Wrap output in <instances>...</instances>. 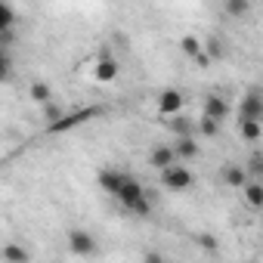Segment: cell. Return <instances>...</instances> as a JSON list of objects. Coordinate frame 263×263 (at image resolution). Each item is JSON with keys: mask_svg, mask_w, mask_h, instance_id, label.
<instances>
[{"mask_svg": "<svg viewBox=\"0 0 263 263\" xmlns=\"http://www.w3.org/2000/svg\"><path fill=\"white\" fill-rule=\"evenodd\" d=\"M28 99L44 108V105L53 102V87H50L47 81H31V84H28Z\"/></svg>", "mask_w": 263, "mask_h": 263, "instance_id": "12", "label": "cell"}, {"mask_svg": "<svg viewBox=\"0 0 263 263\" xmlns=\"http://www.w3.org/2000/svg\"><path fill=\"white\" fill-rule=\"evenodd\" d=\"M174 164H180V158H177V152H174V143H158V146L149 152V167H155L158 174L167 171V167H174Z\"/></svg>", "mask_w": 263, "mask_h": 263, "instance_id": "4", "label": "cell"}, {"mask_svg": "<svg viewBox=\"0 0 263 263\" xmlns=\"http://www.w3.org/2000/svg\"><path fill=\"white\" fill-rule=\"evenodd\" d=\"M180 47H183V53H186L189 59H198V62H208V56H204V44H201L198 37H192V34H186V37L180 41Z\"/></svg>", "mask_w": 263, "mask_h": 263, "instance_id": "16", "label": "cell"}, {"mask_svg": "<svg viewBox=\"0 0 263 263\" xmlns=\"http://www.w3.org/2000/svg\"><path fill=\"white\" fill-rule=\"evenodd\" d=\"M204 47H208V56H211V59H220V56L226 53V44H223L220 37H211V41H208Z\"/></svg>", "mask_w": 263, "mask_h": 263, "instance_id": "21", "label": "cell"}, {"mask_svg": "<svg viewBox=\"0 0 263 263\" xmlns=\"http://www.w3.org/2000/svg\"><path fill=\"white\" fill-rule=\"evenodd\" d=\"M143 263H164V257H161V254H155V251H152V254H146V260H143Z\"/></svg>", "mask_w": 263, "mask_h": 263, "instance_id": "22", "label": "cell"}, {"mask_svg": "<svg viewBox=\"0 0 263 263\" xmlns=\"http://www.w3.org/2000/svg\"><path fill=\"white\" fill-rule=\"evenodd\" d=\"M158 177H161V186H164L167 192H186V189L195 183V177H192V171H189L186 164H174V167L161 171Z\"/></svg>", "mask_w": 263, "mask_h": 263, "instance_id": "2", "label": "cell"}, {"mask_svg": "<svg viewBox=\"0 0 263 263\" xmlns=\"http://www.w3.org/2000/svg\"><path fill=\"white\" fill-rule=\"evenodd\" d=\"M174 152H177V158H180V164H186V161H195L198 158V137H180V140H174Z\"/></svg>", "mask_w": 263, "mask_h": 263, "instance_id": "9", "label": "cell"}, {"mask_svg": "<svg viewBox=\"0 0 263 263\" xmlns=\"http://www.w3.org/2000/svg\"><path fill=\"white\" fill-rule=\"evenodd\" d=\"M223 13L232 16V19H241V16L251 13V4H248V0H226V4H223Z\"/></svg>", "mask_w": 263, "mask_h": 263, "instance_id": "18", "label": "cell"}, {"mask_svg": "<svg viewBox=\"0 0 263 263\" xmlns=\"http://www.w3.org/2000/svg\"><path fill=\"white\" fill-rule=\"evenodd\" d=\"M115 198L121 201L124 211H130L134 217H149V211H152L149 195H146V189H143V183H140L137 177H127V183L121 186V192H118Z\"/></svg>", "mask_w": 263, "mask_h": 263, "instance_id": "1", "label": "cell"}, {"mask_svg": "<svg viewBox=\"0 0 263 263\" xmlns=\"http://www.w3.org/2000/svg\"><path fill=\"white\" fill-rule=\"evenodd\" d=\"M238 118H248V121H257L263 124V93L251 90L241 96V105H238Z\"/></svg>", "mask_w": 263, "mask_h": 263, "instance_id": "5", "label": "cell"}, {"mask_svg": "<svg viewBox=\"0 0 263 263\" xmlns=\"http://www.w3.org/2000/svg\"><path fill=\"white\" fill-rule=\"evenodd\" d=\"M241 192H245V201H248L251 208H263V183H260V180H251Z\"/></svg>", "mask_w": 263, "mask_h": 263, "instance_id": "17", "label": "cell"}, {"mask_svg": "<svg viewBox=\"0 0 263 263\" xmlns=\"http://www.w3.org/2000/svg\"><path fill=\"white\" fill-rule=\"evenodd\" d=\"M127 177H130V174H124V171L102 167V171L96 174V183H99V189H102V192H108V195H118V192H121V186L127 183Z\"/></svg>", "mask_w": 263, "mask_h": 263, "instance_id": "6", "label": "cell"}, {"mask_svg": "<svg viewBox=\"0 0 263 263\" xmlns=\"http://www.w3.org/2000/svg\"><path fill=\"white\" fill-rule=\"evenodd\" d=\"M217 134H220V124L201 115V121H198V137H217Z\"/></svg>", "mask_w": 263, "mask_h": 263, "instance_id": "20", "label": "cell"}, {"mask_svg": "<svg viewBox=\"0 0 263 263\" xmlns=\"http://www.w3.org/2000/svg\"><path fill=\"white\" fill-rule=\"evenodd\" d=\"M238 134H241V140H248V143H260V137H263V124L248 121V118H238Z\"/></svg>", "mask_w": 263, "mask_h": 263, "instance_id": "15", "label": "cell"}, {"mask_svg": "<svg viewBox=\"0 0 263 263\" xmlns=\"http://www.w3.org/2000/svg\"><path fill=\"white\" fill-rule=\"evenodd\" d=\"M195 245H198L204 254H211V257L220 251V241H217V235H214V232H198V235H195Z\"/></svg>", "mask_w": 263, "mask_h": 263, "instance_id": "19", "label": "cell"}, {"mask_svg": "<svg viewBox=\"0 0 263 263\" xmlns=\"http://www.w3.org/2000/svg\"><path fill=\"white\" fill-rule=\"evenodd\" d=\"M68 251H71L74 257H93V254L99 251V241H96V235H93L90 229L74 226V229L68 232Z\"/></svg>", "mask_w": 263, "mask_h": 263, "instance_id": "3", "label": "cell"}, {"mask_svg": "<svg viewBox=\"0 0 263 263\" xmlns=\"http://www.w3.org/2000/svg\"><path fill=\"white\" fill-rule=\"evenodd\" d=\"M183 93L180 90H174V87H167V90H161V96H158V111L164 115V118H177L180 111H183Z\"/></svg>", "mask_w": 263, "mask_h": 263, "instance_id": "7", "label": "cell"}, {"mask_svg": "<svg viewBox=\"0 0 263 263\" xmlns=\"http://www.w3.org/2000/svg\"><path fill=\"white\" fill-rule=\"evenodd\" d=\"M167 127L177 134V140H180V137H198V124H195V121H189V118H183V115L167 118Z\"/></svg>", "mask_w": 263, "mask_h": 263, "instance_id": "13", "label": "cell"}, {"mask_svg": "<svg viewBox=\"0 0 263 263\" xmlns=\"http://www.w3.org/2000/svg\"><path fill=\"white\" fill-rule=\"evenodd\" d=\"M93 78L102 81V84H111V81L118 78V62H115L111 56H99L96 65H93Z\"/></svg>", "mask_w": 263, "mask_h": 263, "instance_id": "11", "label": "cell"}, {"mask_svg": "<svg viewBox=\"0 0 263 263\" xmlns=\"http://www.w3.org/2000/svg\"><path fill=\"white\" fill-rule=\"evenodd\" d=\"M4 263H31V254H28L25 245L7 241V245H4Z\"/></svg>", "mask_w": 263, "mask_h": 263, "instance_id": "14", "label": "cell"}, {"mask_svg": "<svg viewBox=\"0 0 263 263\" xmlns=\"http://www.w3.org/2000/svg\"><path fill=\"white\" fill-rule=\"evenodd\" d=\"M220 180H223L226 186H232V189H245V186L251 183V174H248V167H238V164H226V167L220 171Z\"/></svg>", "mask_w": 263, "mask_h": 263, "instance_id": "8", "label": "cell"}, {"mask_svg": "<svg viewBox=\"0 0 263 263\" xmlns=\"http://www.w3.org/2000/svg\"><path fill=\"white\" fill-rule=\"evenodd\" d=\"M226 115H229V102L223 99V96H208L204 99V118H211V121H217V124H223L226 121Z\"/></svg>", "mask_w": 263, "mask_h": 263, "instance_id": "10", "label": "cell"}]
</instances>
